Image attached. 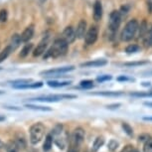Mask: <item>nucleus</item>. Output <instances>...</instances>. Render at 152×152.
Listing matches in <instances>:
<instances>
[{
  "mask_svg": "<svg viewBox=\"0 0 152 152\" xmlns=\"http://www.w3.org/2000/svg\"><path fill=\"white\" fill-rule=\"evenodd\" d=\"M4 94V91H0V94Z\"/></svg>",
  "mask_w": 152,
  "mask_h": 152,
  "instance_id": "obj_50",
  "label": "nucleus"
},
{
  "mask_svg": "<svg viewBox=\"0 0 152 152\" xmlns=\"http://www.w3.org/2000/svg\"><path fill=\"white\" fill-rule=\"evenodd\" d=\"M8 19V11L6 9H1L0 10V23L6 22Z\"/></svg>",
  "mask_w": 152,
  "mask_h": 152,
  "instance_id": "obj_34",
  "label": "nucleus"
},
{
  "mask_svg": "<svg viewBox=\"0 0 152 152\" xmlns=\"http://www.w3.org/2000/svg\"><path fill=\"white\" fill-rule=\"evenodd\" d=\"M34 32H35V28H34V25H29L28 27L25 28V30L23 31L22 34H21V40H22V42L23 43L29 42L30 40L33 38Z\"/></svg>",
  "mask_w": 152,
  "mask_h": 152,
  "instance_id": "obj_13",
  "label": "nucleus"
},
{
  "mask_svg": "<svg viewBox=\"0 0 152 152\" xmlns=\"http://www.w3.org/2000/svg\"><path fill=\"white\" fill-rule=\"evenodd\" d=\"M22 40H21V35L19 34H14L11 38V43H10V46L12 47V50H16L17 48L19 47L20 44H21Z\"/></svg>",
  "mask_w": 152,
  "mask_h": 152,
  "instance_id": "obj_19",
  "label": "nucleus"
},
{
  "mask_svg": "<svg viewBox=\"0 0 152 152\" xmlns=\"http://www.w3.org/2000/svg\"><path fill=\"white\" fill-rule=\"evenodd\" d=\"M2 147H3V143H2V141L0 140V150L2 149Z\"/></svg>",
  "mask_w": 152,
  "mask_h": 152,
  "instance_id": "obj_49",
  "label": "nucleus"
},
{
  "mask_svg": "<svg viewBox=\"0 0 152 152\" xmlns=\"http://www.w3.org/2000/svg\"><path fill=\"white\" fill-rule=\"evenodd\" d=\"M88 24H87V21H86L85 19H81L80 20V22L78 23V25H77V28L75 30H76V37L77 39H83L85 38V35L86 33H87L88 31Z\"/></svg>",
  "mask_w": 152,
  "mask_h": 152,
  "instance_id": "obj_9",
  "label": "nucleus"
},
{
  "mask_svg": "<svg viewBox=\"0 0 152 152\" xmlns=\"http://www.w3.org/2000/svg\"><path fill=\"white\" fill-rule=\"evenodd\" d=\"M12 47L9 45V46H7V47H5L3 50L0 52V63H2L3 61H5L8 57H9V55L11 54V52H12Z\"/></svg>",
  "mask_w": 152,
  "mask_h": 152,
  "instance_id": "obj_22",
  "label": "nucleus"
},
{
  "mask_svg": "<svg viewBox=\"0 0 152 152\" xmlns=\"http://www.w3.org/2000/svg\"><path fill=\"white\" fill-rule=\"evenodd\" d=\"M121 107V104H108L107 105V110H116Z\"/></svg>",
  "mask_w": 152,
  "mask_h": 152,
  "instance_id": "obj_41",
  "label": "nucleus"
},
{
  "mask_svg": "<svg viewBox=\"0 0 152 152\" xmlns=\"http://www.w3.org/2000/svg\"><path fill=\"white\" fill-rule=\"evenodd\" d=\"M5 148H6L7 152H18L19 151V148L15 143V141H9L6 144V147Z\"/></svg>",
  "mask_w": 152,
  "mask_h": 152,
  "instance_id": "obj_27",
  "label": "nucleus"
},
{
  "mask_svg": "<svg viewBox=\"0 0 152 152\" xmlns=\"http://www.w3.org/2000/svg\"><path fill=\"white\" fill-rule=\"evenodd\" d=\"M0 70H1V68H0Z\"/></svg>",
  "mask_w": 152,
  "mask_h": 152,
  "instance_id": "obj_52",
  "label": "nucleus"
},
{
  "mask_svg": "<svg viewBox=\"0 0 152 152\" xmlns=\"http://www.w3.org/2000/svg\"><path fill=\"white\" fill-rule=\"evenodd\" d=\"M45 125L41 122H37L30 127V142L32 144H37L42 140L45 134Z\"/></svg>",
  "mask_w": 152,
  "mask_h": 152,
  "instance_id": "obj_3",
  "label": "nucleus"
},
{
  "mask_svg": "<svg viewBox=\"0 0 152 152\" xmlns=\"http://www.w3.org/2000/svg\"><path fill=\"white\" fill-rule=\"evenodd\" d=\"M132 152H139V151H138V150H133Z\"/></svg>",
  "mask_w": 152,
  "mask_h": 152,
  "instance_id": "obj_51",
  "label": "nucleus"
},
{
  "mask_svg": "<svg viewBox=\"0 0 152 152\" xmlns=\"http://www.w3.org/2000/svg\"><path fill=\"white\" fill-rule=\"evenodd\" d=\"M47 48H48V41L47 40H42L41 42L39 43L38 45H37V47L34 49L33 51V57H40L43 54L46 53V51H47Z\"/></svg>",
  "mask_w": 152,
  "mask_h": 152,
  "instance_id": "obj_12",
  "label": "nucleus"
},
{
  "mask_svg": "<svg viewBox=\"0 0 152 152\" xmlns=\"http://www.w3.org/2000/svg\"><path fill=\"white\" fill-rule=\"evenodd\" d=\"M75 67L74 66H69V67H61V68H56V69H51V70L43 71L41 72V75L44 77H59L60 75L69 73L71 71H74Z\"/></svg>",
  "mask_w": 152,
  "mask_h": 152,
  "instance_id": "obj_7",
  "label": "nucleus"
},
{
  "mask_svg": "<svg viewBox=\"0 0 152 152\" xmlns=\"http://www.w3.org/2000/svg\"><path fill=\"white\" fill-rule=\"evenodd\" d=\"M63 128H64V126H63L62 123H57V124L54 126L52 131H51V134H52L53 136L54 135H59V134L62 133Z\"/></svg>",
  "mask_w": 152,
  "mask_h": 152,
  "instance_id": "obj_30",
  "label": "nucleus"
},
{
  "mask_svg": "<svg viewBox=\"0 0 152 152\" xmlns=\"http://www.w3.org/2000/svg\"><path fill=\"white\" fill-rule=\"evenodd\" d=\"M43 87V83L42 82H36L33 83L31 82L29 84H25V85H20V86H14V88H18V90H24V88H38Z\"/></svg>",
  "mask_w": 152,
  "mask_h": 152,
  "instance_id": "obj_15",
  "label": "nucleus"
},
{
  "mask_svg": "<svg viewBox=\"0 0 152 152\" xmlns=\"http://www.w3.org/2000/svg\"><path fill=\"white\" fill-rule=\"evenodd\" d=\"M118 147H119V143L115 139H111L107 144V149L110 152H114Z\"/></svg>",
  "mask_w": 152,
  "mask_h": 152,
  "instance_id": "obj_28",
  "label": "nucleus"
},
{
  "mask_svg": "<svg viewBox=\"0 0 152 152\" xmlns=\"http://www.w3.org/2000/svg\"><path fill=\"white\" fill-rule=\"evenodd\" d=\"M33 47H34V45L32 44V43H29V44L25 45L24 47L22 48L21 52H20V54H19L20 58H26V57L29 55L31 52H33V51H32Z\"/></svg>",
  "mask_w": 152,
  "mask_h": 152,
  "instance_id": "obj_17",
  "label": "nucleus"
},
{
  "mask_svg": "<svg viewBox=\"0 0 152 152\" xmlns=\"http://www.w3.org/2000/svg\"><path fill=\"white\" fill-rule=\"evenodd\" d=\"M4 120H5V116L0 115V121H4Z\"/></svg>",
  "mask_w": 152,
  "mask_h": 152,
  "instance_id": "obj_47",
  "label": "nucleus"
},
{
  "mask_svg": "<svg viewBox=\"0 0 152 152\" xmlns=\"http://www.w3.org/2000/svg\"><path fill=\"white\" fill-rule=\"evenodd\" d=\"M121 22V15L118 10H113L110 15V21H108V30L111 36H114L118 30Z\"/></svg>",
  "mask_w": 152,
  "mask_h": 152,
  "instance_id": "obj_4",
  "label": "nucleus"
},
{
  "mask_svg": "<svg viewBox=\"0 0 152 152\" xmlns=\"http://www.w3.org/2000/svg\"><path fill=\"white\" fill-rule=\"evenodd\" d=\"M68 152H80V145L77 143L70 142V148H69Z\"/></svg>",
  "mask_w": 152,
  "mask_h": 152,
  "instance_id": "obj_37",
  "label": "nucleus"
},
{
  "mask_svg": "<svg viewBox=\"0 0 152 152\" xmlns=\"http://www.w3.org/2000/svg\"><path fill=\"white\" fill-rule=\"evenodd\" d=\"M143 104L146 105V107H152V102H145Z\"/></svg>",
  "mask_w": 152,
  "mask_h": 152,
  "instance_id": "obj_44",
  "label": "nucleus"
},
{
  "mask_svg": "<svg viewBox=\"0 0 152 152\" xmlns=\"http://www.w3.org/2000/svg\"><path fill=\"white\" fill-rule=\"evenodd\" d=\"M143 120H146V121H152V116H144L143 117Z\"/></svg>",
  "mask_w": 152,
  "mask_h": 152,
  "instance_id": "obj_45",
  "label": "nucleus"
},
{
  "mask_svg": "<svg viewBox=\"0 0 152 152\" xmlns=\"http://www.w3.org/2000/svg\"><path fill=\"white\" fill-rule=\"evenodd\" d=\"M99 27L96 26V25H91V26L88 28L87 33L85 35V43L86 45L88 46H93L96 44V42L99 39Z\"/></svg>",
  "mask_w": 152,
  "mask_h": 152,
  "instance_id": "obj_6",
  "label": "nucleus"
},
{
  "mask_svg": "<svg viewBox=\"0 0 152 152\" xmlns=\"http://www.w3.org/2000/svg\"><path fill=\"white\" fill-rule=\"evenodd\" d=\"M85 135H86V131H85L84 129H83L82 127L76 128V129H75V130L73 131V134H72L71 141H70V142L77 143V144L81 145L82 143L84 142Z\"/></svg>",
  "mask_w": 152,
  "mask_h": 152,
  "instance_id": "obj_8",
  "label": "nucleus"
},
{
  "mask_svg": "<svg viewBox=\"0 0 152 152\" xmlns=\"http://www.w3.org/2000/svg\"><path fill=\"white\" fill-rule=\"evenodd\" d=\"M62 38L65 39L66 41L69 43V44H72V43L75 42V40L77 39V37H76V30H75L72 26L66 27L65 30L63 31Z\"/></svg>",
  "mask_w": 152,
  "mask_h": 152,
  "instance_id": "obj_10",
  "label": "nucleus"
},
{
  "mask_svg": "<svg viewBox=\"0 0 152 152\" xmlns=\"http://www.w3.org/2000/svg\"><path fill=\"white\" fill-rule=\"evenodd\" d=\"M143 86H144V87H149V86H150V83H143Z\"/></svg>",
  "mask_w": 152,
  "mask_h": 152,
  "instance_id": "obj_48",
  "label": "nucleus"
},
{
  "mask_svg": "<svg viewBox=\"0 0 152 152\" xmlns=\"http://www.w3.org/2000/svg\"><path fill=\"white\" fill-rule=\"evenodd\" d=\"M147 32H148V24H147V22H146V20L144 19L141 24L139 25V29H138L139 38H144Z\"/></svg>",
  "mask_w": 152,
  "mask_h": 152,
  "instance_id": "obj_20",
  "label": "nucleus"
},
{
  "mask_svg": "<svg viewBox=\"0 0 152 152\" xmlns=\"http://www.w3.org/2000/svg\"><path fill=\"white\" fill-rule=\"evenodd\" d=\"M52 145H53V135L51 133H49L47 136H46V139H45V142L43 144V150L45 152H48L51 150L52 148Z\"/></svg>",
  "mask_w": 152,
  "mask_h": 152,
  "instance_id": "obj_18",
  "label": "nucleus"
},
{
  "mask_svg": "<svg viewBox=\"0 0 152 152\" xmlns=\"http://www.w3.org/2000/svg\"><path fill=\"white\" fill-rule=\"evenodd\" d=\"M140 50V47L138 45L136 44H131V45H128L127 47L125 48V52L127 54H132V53H135V52H138Z\"/></svg>",
  "mask_w": 152,
  "mask_h": 152,
  "instance_id": "obj_29",
  "label": "nucleus"
},
{
  "mask_svg": "<svg viewBox=\"0 0 152 152\" xmlns=\"http://www.w3.org/2000/svg\"><path fill=\"white\" fill-rule=\"evenodd\" d=\"M68 49H69V43L65 39H63L62 37L61 38H58L53 42L52 46L46 51L44 59H48V58L56 59L59 58V57H63L67 54Z\"/></svg>",
  "mask_w": 152,
  "mask_h": 152,
  "instance_id": "obj_1",
  "label": "nucleus"
},
{
  "mask_svg": "<svg viewBox=\"0 0 152 152\" xmlns=\"http://www.w3.org/2000/svg\"><path fill=\"white\" fill-rule=\"evenodd\" d=\"M32 82L31 79H19V80H15V81L10 82V84H12V86H20V85H25V84H29V83Z\"/></svg>",
  "mask_w": 152,
  "mask_h": 152,
  "instance_id": "obj_31",
  "label": "nucleus"
},
{
  "mask_svg": "<svg viewBox=\"0 0 152 152\" xmlns=\"http://www.w3.org/2000/svg\"><path fill=\"white\" fill-rule=\"evenodd\" d=\"M117 81L118 82H125V81H130V79L127 78L126 76H120L117 78Z\"/></svg>",
  "mask_w": 152,
  "mask_h": 152,
  "instance_id": "obj_43",
  "label": "nucleus"
},
{
  "mask_svg": "<svg viewBox=\"0 0 152 152\" xmlns=\"http://www.w3.org/2000/svg\"><path fill=\"white\" fill-rule=\"evenodd\" d=\"M107 64V61L104 59H97V60H94V61H90V62H86L81 64V67L83 68H99V67H102V66H105Z\"/></svg>",
  "mask_w": 152,
  "mask_h": 152,
  "instance_id": "obj_14",
  "label": "nucleus"
},
{
  "mask_svg": "<svg viewBox=\"0 0 152 152\" xmlns=\"http://www.w3.org/2000/svg\"><path fill=\"white\" fill-rule=\"evenodd\" d=\"M93 94H96V96H117L122 94L121 91H97V93H94Z\"/></svg>",
  "mask_w": 152,
  "mask_h": 152,
  "instance_id": "obj_25",
  "label": "nucleus"
},
{
  "mask_svg": "<svg viewBox=\"0 0 152 152\" xmlns=\"http://www.w3.org/2000/svg\"><path fill=\"white\" fill-rule=\"evenodd\" d=\"M6 108H10V110H20V108L16 107H6Z\"/></svg>",
  "mask_w": 152,
  "mask_h": 152,
  "instance_id": "obj_46",
  "label": "nucleus"
},
{
  "mask_svg": "<svg viewBox=\"0 0 152 152\" xmlns=\"http://www.w3.org/2000/svg\"><path fill=\"white\" fill-rule=\"evenodd\" d=\"M111 79H113V77H111L110 75H104V76L97 77L96 81L99 83H104V82H107V81H110Z\"/></svg>",
  "mask_w": 152,
  "mask_h": 152,
  "instance_id": "obj_36",
  "label": "nucleus"
},
{
  "mask_svg": "<svg viewBox=\"0 0 152 152\" xmlns=\"http://www.w3.org/2000/svg\"><path fill=\"white\" fill-rule=\"evenodd\" d=\"M102 13H104V9H102V4L100 0H96L94 4V12L93 17L94 20L96 22H99L102 18Z\"/></svg>",
  "mask_w": 152,
  "mask_h": 152,
  "instance_id": "obj_11",
  "label": "nucleus"
},
{
  "mask_svg": "<svg viewBox=\"0 0 152 152\" xmlns=\"http://www.w3.org/2000/svg\"><path fill=\"white\" fill-rule=\"evenodd\" d=\"M104 144V136H97L93 143V147H91V151L97 152L99 149Z\"/></svg>",
  "mask_w": 152,
  "mask_h": 152,
  "instance_id": "obj_16",
  "label": "nucleus"
},
{
  "mask_svg": "<svg viewBox=\"0 0 152 152\" xmlns=\"http://www.w3.org/2000/svg\"><path fill=\"white\" fill-rule=\"evenodd\" d=\"M77 96L75 94H50V96H39L36 99H31V100H37V102H56L62 99H76Z\"/></svg>",
  "mask_w": 152,
  "mask_h": 152,
  "instance_id": "obj_5",
  "label": "nucleus"
},
{
  "mask_svg": "<svg viewBox=\"0 0 152 152\" xmlns=\"http://www.w3.org/2000/svg\"><path fill=\"white\" fill-rule=\"evenodd\" d=\"M147 62H131V63H125L124 66L126 67H136V66H141L145 65Z\"/></svg>",
  "mask_w": 152,
  "mask_h": 152,
  "instance_id": "obj_39",
  "label": "nucleus"
},
{
  "mask_svg": "<svg viewBox=\"0 0 152 152\" xmlns=\"http://www.w3.org/2000/svg\"><path fill=\"white\" fill-rule=\"evenodd\" d=\"M144 46L146 48H152V26L144 37Z\"/></svg>",
  "mask_w": 152,
  "mask_h": 152,
  "instance_id": "obj_24",
  "label": "nucleus"
},
{
  "mask_svg": "<svg viewBox=\"0 0 152 152\" xmlns=\"http://www.w3.org/2000/svg\"><path fill=\"white\" fill-rule=\"evenodd\" d=\"M150 138H151V136L149 135L148 133H142V134H140V135L138 136L139 141H144V142H146L147 140H149Z\"/></svg>",
  "mask_w": 152,
  "mask_h": 152,
  "instance_id": "obj_40",
  "label": "nucleus"
},
{
  "mask_svg": "<svg viewBox=\"0 0 152 152\" xmlns=\"http://www.w3.org/2000/svg\"><path fill=\"white\" fill-rule=\"evenodd\" d=\"M25 107L30 108V110H42V111H51L52 108L49 107H43V105H36L32 104H26Z\"/></svg>",
  "mask_w": 152,
  "mask_h": 152,
  "instance_id": "obj_23",
  "label": "nucleus"
},
{
  "mask_svg": "<svg viewBox=\"0 0 152 152\" xmlns=\"http://www.w3.org/2000/svg\"><path fill=\"white\" fill-rule=\"evenodd\" d=\"M55 144L58 146L60 149H64L66 147V143L63 138H56L55 139Z\"/></svg>",
  "mask_w": 152,
  "mask_h": 152,
  "instance_id": "obj_38",
  "label": "nucleus"
},
{
  "mask_svg": "<svg viewBox=\"0 0 152 152\" xmlns=\"http://www.w3.org/2000/svg\"><path fill=\"white\" fill-rule=\"evenodd\" d=\"M132 151H133V146L130 145V144L126 145L125 147L121 150V152H132Z\"/></svg>",
  "mask_w": 152,
  "mask_h": 152,
  "instance_id": "obj_42",
  "label": "nucleus"
},
{
  "mask_svg": "<svg viewBox=\"0 0 152 152\" xmlns=\"http://www.w3.org/2000/svg\"><path fill=\"white\" fill-rule=\"evenodd\" d=\"M80 86L83 88L88 90V88H91L94 87V81H91V80H85V81H82L80 83Z\"/></svg>",
  "mask_w": 152,
  "mask_h": 152,
  "instance_id": "obj_32",
  "label": "nucleus"
},
{
  "mask_svg": "<svg viewBox=\"0 0 152 152\" xmlns=\"http://www.w3.org/2000/svg\"><path fill=\"white\" fill-rule=\"evenodd\" d=\"M72 82L71 81H65V82H57V81H49L47 83V85L51 88H63L66 87V86L71 85Z\"/></svg>",
  "mask_w": 152,
  "mask_h": 152,
  "instance_id": "obj_21",
  "label": "nucleus"
},
{
  "mask_svg": "<svg viewBox=\"0 0 152 152\" xmlns=\"http://www.w3.org/2000/svg\"><path fill=\"white\" fill-rule=\"evenodd\" d=\"M143 152H152V137L144 143Z\"/></svg>",
  "mask_w": 152,
  "mask_h": 152,
  "instance_id": "obj_35",
  "label": "nucleus"
},
{
  "mask_svg": "<svg viewBox=\"0 0 152 152\" xmlns=\"http://www.w3.org/2000/svg\"><path fill=\"white\" fill-rule=\"evenodd\" d=\"M121 127H122V129L124 130V132L127 134L128 136H130V137L133 136V129L127 122H122L121 123Z\"/></svg>",
  "mask_w": 152,
  "mask_h": 152,
  "instance_id": "obj_26",
  "label": "nucleus"
},
{
  "mask_svg": "<svg viewBox=\"0 0 152 152\" xmlns=\"http://www.w3.org/2000/svg\"><path fill=\"white\" fill-rule=\"evenodd\" d=\"M139 29V22L136 19H131L125 24L120 34V40L122 42H129L136 36Z\"/></svg>",
  "mask_w": 152,
  "mask_h": 152,
  "instance_id": "obj_2",
  "label": "nucleus"
},
{
  "mask_svg": "<svg viewBox=\"0 0 152 152\" xmlns=\"http://www.w3.org/2000/svg\"><path fill=\"white\" fill-rule=\"evenodd\" d=\"M15 143L18 146L19 149H24L26 147V140H25L24 137H17L15 140Z\"/></svg>",
  "mask_w": 152,
  "mask_h": 152,
  "instance_id": "obj_33",
  "label": "nucleus"
}]
</instances>
